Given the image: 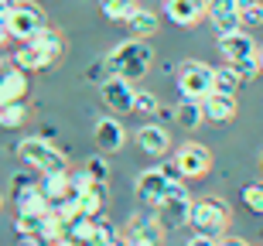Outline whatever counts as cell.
Masks as SVG:
<instances>
[{"label":"cell","mask_w":263,"mask_h":246,"mask_svg":"<svg viewBox=\"0 0 263 246\" xmlns=\"http://www.w3.org/2000/svg\"><path fill=\"white\" fill-rule=\"evenodd\" d=\"M28 72H21V69H14L10 65V72L0 79V106L4 103H21V99L28 96Z\"/></svg>","instance_id":"d6986e66"},{"label":"cell","mask_w":263,"mask_h":246,"mask_svg":"<svg viewBox=\"0 0 263 246\" xmlns=\"http://www.w3.org/2000/svg\"><path fill=\"white\" fill-rule=\"evenodd\" d=\"M137 147L144 150L147 158H164L167 147H171V137H167V130L161 123H144L137 130Z\"/></svg>","instance_id":"2e32d148"},{"label":"cell","mask_w":263,"mask_h":246,"mask_svg":"<svg viewBox=\"0 0 263 246\" xmlns=\"http://www.w3.org/2000/svg\"><path fill=\"white\" fill-rule=\"evenodd\" d=\"M161 171H164V178L167 181H181V167H178V161L171 158V161H164V164H157Z\"/></svg>","instance_id":"d590c367"},{"label":"cell","mask_w":263,"mask_h":246,"mask_svg":"<svg viewBox=\"0 0 263 246\" xmlns=\"http://www.w3.org/2000/svg\"><path fill=\"white\" fill-rule=\"evenodd\" d=\"M243 205L253 216H263V185H246L243 188Z\"/></svg>","instance_id":"1f68e13d"},{"label":"cell","mask_w":263,"mask_h":246,"mask_svg":"<svg viewBox=\"0 0 263 246\" xmlns=\"http://www.w3.org/2000/svg\"><path fill=\"white\" fill-rule=\"evenodd\" d=\"M28 45H31V48H34V51L41 55V62H45V69H48V65H55V62H59L62 48H65V38H62V34H59L55 28H45V31L38 34V38H31Z\"/></svg>","instance_id":"ac0fdd59"},{"label":"cell","mask_w":263,"mask_h":246,"mask_svg":"<svg viewBox=\"0 0 263 246\" xmlns=\"http://www.w3.org/2000/svg\"><path fill=\"white\" fill-rule=\"evenodd\" d=\"M137 198H140V205H147L151 212H154L157 205H161V198L167 195V178H164V171L161 167H147V171H140L137 175Z\"/></svg>","instance_id":"9c48e42d"},{"label":"cell","mask_w":263,"mask_h":246,"mask_svg":"<svg viewBox=\"0 0 263 246\" xmlns=\"http://www.w3.org/2000/svg\"><path fill=\"white\" fill-rule=\"evenodd\" d=\"M82 171H86L92 181H103V185H106L109 175H113V167H109V161L103 158V154H92V158H86V161H82Z\"/></svg>","instance_id":"484cf974"},{"label":"cell","mask_w":263,"mask_h":246,"mask_svg":"<svg viewBox=\"0 0 263 246\" xmlns=\"http://www.w3.org/2000/svg\"><path fill=\"white\" fill-rule=\"evenodd\" d=\"M256 62H260V72H263V45H256Z\"/></svg>","instance_id":"ee69618b"},{"label":"cell","mask_w":263,"mask_h":246,"mask_svg":"<svg viewBox=\"0 0 263 246\" xmlns=\"http://www.w3.org/2000/svg\"><path fill=\"white\" fill-rule=\"evenodd\" d=\"M10 4H14V0H0V17H4V14L10 10Z\"/></svg>","instance_id":"b9f144b4"},{"label":"cell","mask_w":263,"mask_h":246,"mask_svg":"<svg viewBox=\"0 0 263 246\" xmlns=\"http://www.w3.org/2000/svg\"><path fill=\"white\" fill-rule=\"evenodd\" d=\"M164 236L167 229L161 226V219L151 212H137L134 219L127 222V229H123V239H127V246H164Z\"/></svg>","instance_id":"52a82bcc"},{"label":"cell","mask_w":263,"mask_h":246,"mask_svg":"<svg viewBox=\"0 0 263 246\" xmlns=\"http://www.w3.org/2000/svg\"><path fill=\"white\" fill-rule=\"evenodd\" d=\"M185 246H219V239H215V236H205V233H195V236L188 239Z\"/></svg>","instance_id":"8d00e7d4"},{"label":"cell","mask_w":263,"mask_h":246,"mask_svg":"<svg viewBox=\"0 0 263 246\" xmlns=\"http://www.w3.org/2000/svg\"><path fill=\"white\" fill-rule=\"evenodd\" d=\"M188 226H195V233L219 239L226 233V226H229V205L222 198H202V202L192 205V222Z\"/></svg>","instance_id":"8992f818"},{"label":"cell","mask_w":263,"mask_h":246,"mask_svg":"<svg viewBox=\"0 0 263 246\" xmlns=\"http://www.w3.org/2000/svg\"><path fill=\"white\" fill-rule=\"evenodd\" d=\"M41 222H45V216H17L14 219V233L17 236H41Z\"/></svg>","instance_id":"f1b7e54d"},{"label":"cell","mask_w":263,"mask_h":246,"mask_svg":"<svg viewBox=\"0 0 263 246\" xmlns=\"http://www.w3.org/2000/svg\"><path fill=\"white\" fill-rule=\"evenodd\" d=\"M99 99H103V103H106V109H113V113H134L137 89H134V82L113 75V79L99 82Z\"/></svg>","instance_id":"ba28073f"},{"label":"cell","mask_w":263,"mask_h":246,"mask_svg":"<svg viewBox=\"0 0 263 246\" xmlns=\"http://www.w3.org/2000/svg\"><path fill=\"white\" fill-rule=\"evenodd\" d=\"M229 65L236 69V75H239L243 82H250L253 75H260V62H256V55H250V59H239V62H229Z\"/></svg>","instance_id":"836d02e7"},{"label":"cell","mask_w":263,"mask_h":246,"mask_svg":"<svg viewBox=\"0 0 263 246\" xmlns=\"http://www.w3.org/2000/svg\"><path fill=\"white\" fill-rule=\"evenodd\" d=\"M164 17L178 28H195L205 17V0H164Z\"/></svg>","instance_id":"5bb4252c"},{"label":"cell","mask_w":263,"mask_h":246,"mask_svg":"<svg viewBox=\"0 0 263 246\" xmlns=\"http://www.w3.org/2000/svg\"><path fill=\"white\" fill-rule=\"evenodd\" d=\"M38 185H41V192H45V198H48L51 205H55V202H62V198H68L72 192H76V181H72V171H68V167L45 171Z\"/></svg>","instance_id":"e0dca14e"},{"label":"cell","mask_w":263,"mask_h":246,"mask_svg":"<svg viewBox=\"0 0 263 246\" xmlns=\"http://www.w3.org/2000/svg\"><path fill=\"white\" fill-rule=\"evenodd\" d=\"M178 167H181V178H205L212 171V154L202 144H181L175 154Z\"/></svg>","instance_id":"30bf717a"},{"label":"cell","mask_w":263,"mask_h":246,"mask_svg":"<svg viewBox=\"0 0 263 246\" xmlns=\"http://www.w3.org/2000/svg\"><path fill=\"white\" fill-rule=\"evenodd\" d=\"M171 109H175V123H178L181 130H195L198 123L205 120L202 103H198V99H185V96H181V99H178V103H175Z\"/></svg>","instance_id":"7402d4cb"},{"label":"cell","mask_w":263,"mask_h":246,"mask_svg":"<svg viewBox=\"0 0 263 246\" xmlns=\"http://www.w3.org/2000/svg\"><path fill=\"white\" fill-rule=\"evenodd\" d=\"M14 202H17V216H45L51 209V202L45 198V192H41V185H31V188H24V192H17Z\"/></svg>","instance_id":"ffe728a7"},{"label":"cell","mask_w":263,"mask_h":246,"mask_svg":"<svg viewBox=\"0 0 263 246\" xmlns=\"http://www.w3.org/2000/svg\"><path fill=\"white\" fill-rule=\"evenodd\" d=\"M31 185H38V178L31 175V167H28V171H14V175H10V192H14V195L24 192V188H31Z\"/></svg>","instance_id":"e575fe53"},{"label":"cell","mask_w":263,"mask_h":246,"mask_svg":"<svg viewBox=\"0 0 263 246\" xmlns=\"http://www.w3.org/2000/svg\"><path fill=\"white\" fill-rule=\"evenodd\" d=\"M7 72H10V62H4V59H0V79H4Z\"/></svg>","instance_id":"7bdbcfd3"},{"label":"cell","mask_w":263,"mask_h":246,"mask_svg":"<svg viewBox=\"0 0 263 246\" xmlns=\"http://www.w3.org/2000/svg\"><path fill=\"white\" fill-rule=\"evenodd\" d=\"M157 24H161V21H157V14H154V10H144V7H137L134 14L127 17L130 38H151V34L157 31Z\"/></svg>","instance_id":"603a6c76"},{"label":"cell","mask_w":263,"mask_h":246,"mask_svg":"<svg viewBox=\"0 0 263 246\" xmlns=\"http://www.w3.org/2000/svg\"><path fill=\"white\" fill-rule=\"evenodd\" d=\"M202 113H205V120H212V123H229V120L239 113V99H236V92H219V89H212V92L202 99Z\"/></svg>","instance_id":"4fadbf2b"},{"label":"cell","mask_w":263,"mask_h":246,"mask_svg":"<svg viewBox=\"0 0 263 246\" xmlns=\"http://www.w3.org/2000/svg\"><path fill=\"white\" fill-rule=\"evenodd\" d=\"M106 79H113V69H109V59L103 55V59H96V62L86 69V82L99 86V82H106Z\"/></svg>","instance_id":"f546056e"},{"label":"cell","mask_w":263,"mask_h":246,"mask_svg":"<svg viewBox=\"0 0 263 246\" xmlns=\"http://www.w3.org/2000/svg\"><path fill=\"white\" fill-rule=\"evenodd\" d=\"M4 41H10V34H7V24H4V17H0V45Z\"/></svg>","instance_id":"60d3db41"},{"label":"cell","mask_w":263,"mask_h":246,"mask_svg":"<svg viewBox=\"0 0 263 246\" xmlns=\"http://www.w3.org/2000/svg\"><path fill=\"white\" fill-rule=\"evenodd\" d=\"M76 202H79V212L82 216H99L103 205H106V185L92 181L86 188H76Z\"/></svg>","instance_id":"44dd1931"},{"label":"cell","mask_w":263,"mask_h":246,"mask_svg":"<svg viewBox=\"0 0 263 246\" xmlns=\"http://www.w3.org/2000/svg\"><path fill=\"white\" fill-rule=\"evenodd\" d=\"M65 226H68L65 219H62L55 209H48V212H45V222H41V239H45V243L62 239V236H65Z\"/></svg>","instance_id":"d4e9b609"},{"label":"cell","mask_w":263,"mask_h":246,"mask_svg":"<svg viewBox=\"0 0 263 246\" xmlns=\"http://www.w3.org/2000/svg\"><path fill=\"white\" fill-rule=\"evenodd\" d=\"M175 86L185 99H198V103H202L215 89V69L205 65V62H181V65H178V82Z\"/></svg>","instance_id":"5b68a950"},{"label":"cell","mask_w":263,"mask_h":246,"mask_svg":"<svg viewBox=\"0 0 263 246\" xmlns=\"http://www.w3.org/2000/svg\"><path fill=\"white\" fill-rule=\"evenodd\" d=\"M99 246H127V239H123V236H113V239H106V243H99Z\"/></svg>","instance_id":"ab89813d"},{"label":"cell","mask_w":263,"mask_h":246,"mask_svg":"<svg viewBox=\"0 0 263 246\" xmlns=\"http://www.w3.org/2000/svg\"><path fill=\"white\" fill-rule=\"evenodd\" d=\"M239 86H243V79L236 75V69L229 62H226L222 69H215V89H219V92H236Z\"/></svg>","instance_id":"83f0119b"},{"label":"cell","mask_w":263,"mask_h":246,"mask_svg":"<svg viewBox=\"0 0 263 246\" xmlns=\"http://www.w3.org/2000/svg\"><path fill=\"white\" fill-rule=\"evenodd\" d=\"M4 24H7V34L14 41H21V45L31 41V38H38L41 31L48 28L41 7H38V4H28V0H14L10 10L4 14Z\"/></svg>","instance_id":"277c9868"},{"label":"cell","mask_w":263,"mask_h":246,"mask_svg":"<svg viewBox=\"0 0 263 246\" xmlns=\"http://www.w3.org/2000/svg\"><path fill=\"white\" fill-rule=\"evenodd\" d=\"M14 154H17V161H21L24 167H31V171H38V175L65 167V154H62V150L55 147V144H51L48 137H41V134H34V137H24V140H17V147H14Z\"/></svg>","instance_id":"7a4b0ae2"},{"label":"cell","mask_w":263,"mask_h":246,"mask_svg":"<svg viewBox=\"0 0 263 246\" xmlns=\"http://www.w3.org/2000/svg\"><path fill=\"white\" fill-rule=\"evenodd\" d=\"M205 17L212 21V28L219 34H229V31L243 28V21H239V0H205Z\"/></svg>","instance_id":"8fae6325"},{"label":"cell","mask_w":263,"mask_h":246,"mask_svg":"<svg viewBox=\"0 0 263 246\" xmlns=\"http://www.w3.org/2000/svg\"><path fill=\"white\" fill-rule=\"evenodd\" d=\"M219 55H222L226 62L250 59V55H256V41L250 38L243 28H239V31H229V34H219Z\"/></svg>","instance_id":"9a60e30c"},{"label":"cell","mask_w":263,"mask_h":246,"mask_svg":"<svg viewBox=\"0 0 263 246\" xmlns=\"http://www.w3.org/2000/svg\"><path fill=\"white\" fill-rule=\"evenodd\" d=\"M192 192H188L185 178L181 181H167V195L161 198V205L154 209V216L161 219L164 229H181L192 222Z\"/></svg>","instance_id":"3957f363"},{"label":"cell","mask_w":263,"mask_h":246,"mask_svg":"<svg viewBox=\"0 0 263 246\" xmlns=\"http://www.w3.org/2000/svg\"><path fill=\"white\" fill-rule=\"evenodd\" d=\"M106 59H109L113 75H120V79H127V82H140L147 75V69H151L154 51L147 48L144 38H127V41H120Z\"/></svg>","instance_id":"6da1fadb"},{"label":"cell","mask_w":263,"mask_h":246,"mask_svg":"<svg viewBox=\"0 0 263 246\" xmlns=\"http://www.w3.org/2000/svg\"><path fill=\"white\" fill-rule=\"evenodd\" d=\"M157 109H161V103H157L154 92H140L137 89V99H134V113H144V117H154Z\"/></svg>","instance_id":"d6a6232c"},{"label":"cell","mask_w":263,"mask_h":246,"mask_svg":"<svg viewBox=\"0 0 263 246\" xmlns=\"http://www.w3.org/2000/svg\"><path fill=\"white\" fill-rule=\"evenodd\" d=\"M239 21H243V28H260L263 24V0L243 4V7H239Z\"/></svg>","instance_id":"4dcf8cb0"},{"label":"cell","mask_w":263,"mask_h":246,"mask_svg":"<svg viewBox=\"0 0 263 246\" xmlns=\"http://www.w3.org/2000/svg\"><path fill=\"white\" fill-rule=\"evenodd\" d=\"M17 246H45V239H41V236H21Z\"/></svg>","instance_id":"f35d334b"},{"label":"cell","mask_w":263,"mask_h":246,"mask_svg":"<svg viewBox=\"0 0 263 246\" xmlns=\"http://www.w3.org/2000/svg\"><path fill=\"white\" fill-rule=\"evenodd\" d=\"M219 246H250V243L239 236H219Z\"/></svg>","instance_id":"74e56055"},{"label":"cell","mask_w":263,"mask_h":246,"mask_svg":"<svg viewBox=\"0 0 263 246\" xmlns=\"http://www.w3.org/2000/svg\"><path fill=\"white\" fill-rule=\"evenodd\" d=\"M24 120H28L24 99H21V103H4V106H0V130H17Z\"/></svg>","instance_id":"cb8c5ba5"},{"label":"cell","mask_w":263,"mask_h":246,"mask_svg":"<svg viewBox=\"0 0 263 246\" xmlns=\"http://www.w3.org/2000/svg\"><path fill=\"white\" fill-rule=\"evenodd\" d=\"M260 164H263V158H260Z\"/></svg>","instance_id":"7dc6e473"},{"label":"cell","mask_w":263,"mask_h":246,"mask_svg":"<svg viewBox=\"0 0 263 246\" xmlns=\"http://www.w3.org/2000/svg\"><path fill=\"white\" fill-rule=\"evenodd\" d=\"M0 209H4V192H0Z\"/></svg>","instance_id":"bcb514c9"},{"label":"cell","mask_w":263,"mask_h":246,"mask_svg":"<svg viewBox=\"0 0 263 246\" xmlns=\"http://www.w3.org/2000/svg\"><path fill=\"white\" fill-rule=\"evenodd\" d=\"M243 4H256V0H239V7H243Z\"/></svg>","instance_id":"f6af8a7d"},{"label":"cell","mask_w":263,"mask_h":246,"mask_svg":"<svg viewBox=\"0 0 263 246\" xmlns=\"http://www.w3.org/2000/svg\"><path fill=\"white\" fill-rule=\"evenodd\" d=\"M92 140H96V147L103 154H117L127 144V130H123V123L117 117H99L96 127H92Z\"/></svg>","instance_id":"7c38bea8"},{"label":"cell","mask_w":263,"mask_h":246,"mask_svg":"<svg viewBox=\"0 0 263 246\" xmlns=\"http://www.w3.org/2000/svg\"><path fill=\"white\" fill-rule=\"evenodd\" d=\"M134 10H137L134 0H103V17L109 21H127Z\"/></svg>","instance_id":"4316f807"}]
</instances>
